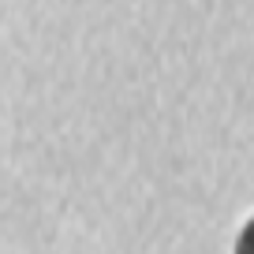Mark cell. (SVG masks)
I'll return each instance as SVG.
<instances>
[{
	"instance_id": "6da1fadb",
	"label": "cell",
	"mask_w": 254,
	"mask_h": 254,
	"mask_svg": "<svg viewBox=\"0 0 254 254\" xmlns=\"http://www.w3.org/2000/svg\"><path fill=\"white\" fill-rule=\"evenodd\" d=\"M236 254H254V217L243 224V232H239V239H236Z\"/></svg>"
}]
</instances>
